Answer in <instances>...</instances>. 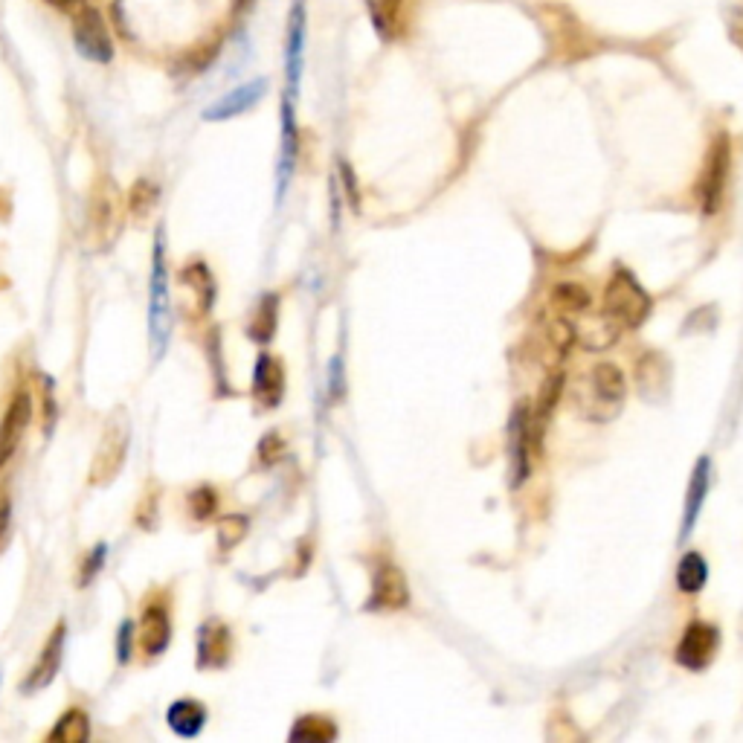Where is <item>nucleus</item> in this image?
I'll use <instances>...</instances> for the list:
<instances>
[{
	"mask_svg": "<svg viewBox=\"0 0 743 743\" xmlns=\"http://www.w3.org/2000/svg\"><path fill=\"white\" fill-rule=\"evenodd\" d=\"M149 334L154 352L163 355L172 334V297H169V268L163 253V236L157 233L154 241V259H151V285H149Z\"/></svg>",
	"mask_w": 743,
	"mask_h": 743,
	"instance_id": "obj_1",
	"label": "nucleus"
},
{
	"mask_svg": "<svg viewBox=\"0 0 743 743\" xmlns=\"http://www.w3.org/2000/svg\"><path fill=\"white\" fill-rule=\"evenodd\" d=\"M604 314L616 320L619 326H642L651 314V297L642 291V285L633 279V273L616 270L607 291H604Z\"/></svg>",
	"mask_w": 743,
	"mask_h": 743,
	"instance_id": "obj_2",
	"label": "nucleus"
},
{
	"mask_svg": "<svg viewBox=\"0 0 743 743\" xmlns=\"http://www.w3.org/2000/svg\"><path fill=\"white\" fill-rule=\"evenodd\" d=\"M305 47H308V0H291L285 18V99L297 102L305 73Z\"/></svg>",
	"mask_w": 743,
	"mask_h": 743,
	"instance_id": "obj_3",
	"label": "nucleus"
},
{
	"mask_svg": "<svg viewBox=\"0 0 743 743\" xmlns=\"http://www.w3.org/2000/svg\"><path fill=\"white\" fill-rule=\"evenodd\" d=\"M70 21H73V47L82 59L93 61V64H111L114 61V38H111V30H108L99 9L82 3L70 15Z\"/></svg>",
	"mask_w": 743,
	"mask_h": 743,
	"instance_id": "obj_4",
	"label": "nucleus"
},
{
	"mask_svg": "<svg viewBox=\"0 0 743 743\" xmlns=\"http://www.w3.org/2000/svg\"><path fill=\"white\" fill-rule=\"evenodd\" d=\"M122 198L114 189L111 180L99 183L93 198H90V209H88V230L90 236L96 238L99 247L111 244L119 233V224H122Z\"/></svg>",
	"mask_w": 743,
	"mask_h": 743,
	"instance_id": "obj_5",
	"label": "nucleus"
},
{
	"mask_svg": "<svg viewBox=\"0 0 743 743\" xmlns=\"http://www.w3.org/2000/svg\"><path fill=\"white\" fill-rule=\"evenodd\" d=\"M720 648V630L706 622H691L677 645V662L688 671H703Z\"/></svg>",
	"mask_w": 743,
	"mask_h": 743,
	"instance_id": "obj_6",
	"label": "nucleus"
},
{
	"mask_svg": "<svg viewBox=\"0 0 743 743\" xmlns=\"http://www.w3.org/2000/svg\"><path fill=\"white\" fill-rule=\"evenodd\" d=\"M410 604V587L407 575L395 564H381L372 575V593L366 607L369 610H401Z\"/></svg>",
	"mask_w": 743,
	"mask_h": 743,
	"instance_id": "obj_7",
	"label": "nucleus"
},
{
	"mask_svg": "<svg viewBox=\"0 0 743 743\" xmlns=\"http://www.w3.org/2000/svg\"><path fill=\"white\" fill-rule=\"evenodd\" d=\"M268 96V79H250V82H241L238 88L230 93H224L221 99H215L204 111L207 122H224V119L241 117L247 111H253L262 99Z\"/></svg>",
	"mask_w": 743,
	"mask_h": 743,
	"instance_id": "obj_8",
	"label": "nucleus"
},
{
	"mask_svg": "<svg viewBox=\"0 0 743 743\" xmlns=\"http://www.w3.org/2000/svg\"><path fill=\"white\" fill-rule=\"evenodd\" d=\"M32 421V398L27 392H15V398L9 401L3 421H0V468L15 456V450L21 445L27 427Z\"/></svg>",
	"mask_w": 743,
	"mask_h": 743,
	"instance_id": "obj_9",
	"label": "nucleus"
},
{
	"mask_svg": "<svg viewBox=\"0 0 743 743\" xmlns=\"http://www.w3.org/2000/svg\"><path fill=\"white\" fill-rule=\"evenodd\" d=\"M726 178H729V143H726V137H717V143L709 151V160H706L703 180H700V201H703L706 212H717V207H720Z\"/></svg>",
	"mask_w": 743,
	"mask_h": 743,
	"instance_id": "obj_10",
	"label": "nucleus"
},
{
	"mask_svg": "<svg viewBox=\"0 0 743 743\" xmlns=\"http://www.w3.org/2000/svg\"><path fill=\"white\" fill-rule=\"evenodd\" d=\"M297 102L282 96V143H279V195L288 189L294 166H297L299 134H297Z\"/></svg>",
	"mask_w": 743,
	"mask_h": 743,
	"instance_id": "obj_11",
	"label": "nucleus"
},
{
	"mask_svg": "<svg viewBox=\"0 0 743 743\" xmlns=\"http://www.w3.org/2000/svg\"><path fill=\"white\" fill-rule=\"evenodd\" d=\"M590 384L595 389V401L604 404V413L607 416H613L622 407V401H625L627 395L625 372L616 363H598L593 369Z\"/></svg>",
	"mask_w": 743,
	"mask_h": 743,
	"instance_id": "obj_12",
	"label": "nucleus"
},
{
	"mask_svg": "<svg viewBox=\"0 0 743 743\" xmlns=\"http://www.w3.org/2000/svg\"><path fill=\"white\" fill-rule=\"evenodd\" d=\"M282 392H285V369H282V363L273 355H259L256 369H253V395L262 404L276 407L282 401Z\"/></svg>",
	"mask_w": 743,
	"mask_h": 743,
	"instance_id": "obj_13",
	"label": "nucleus"
},
{
	"mask_svg": "<svg viewBox=\"0 0 743 743\" xmlns=\"http://www.w3.org/2000/svg\"><path fill=\"white\" fill-rule=\"evenodd\" d=\"M61 648H64V625L56 627L53 636L47 639V645L41 651V659L32 665L30 677L24 680V691H38V688H47V685L53 683V677L59 674Z\"/></svg>",
	"mask_w": 743,
	"mask_h": 743,
	"instance_id": "obj_14",
	"label": "nucleus"
},
{
	"mask_svg": "<svg viewBox=\"0 0 743 743\" xmlns=\"http://www.w3.org/2000/svg\"><path fill=\"white\" fill-rule=\"evenodd\" d=\"M369 12V24L381 41L398 38L404 30V0H363Z\"/></svg>",
	"mask_w": 743,
	"mask_h": 743,
	"instance_id": "obj_15",
	"label": "nucleus"
},
{
	"mask_svg": "<svg viewBox=\"0 0 743 743\" xmlns=\"http://www.w3.org/2000/svg\"><path fill=\"white\" fill-rule=\"evenodd\" d=\"M230 656V633L227 627L218 625V622H209L201 627V636H198V665L201 668H218L224 665Z\"/></svg>",
	"mask_w": 743,
	"mask_h": 743,
	"instance_id": "obj_16",
	"label": "nucleus"
},
{
	"mask_svg": "<svg viewBox=\"0 0 743 743\" xmlns=\"http://www.w3.org/2000/svg\"><path fill=\"white\" fill-rule=\"evenodd\" d=\"M166 720H169V729L175 735H180V738H195L204 729V723H207V709L198 700H178L175 706H169Z\"/></svg>",
	"mask_w": 743,
	"mask_h": 743,
	"instance_id": "obj_17",
	"label": "nucleus"
},
{
	"mask_svg": "<svg viewBox=\"0 0 743 743\" xmlns=\"http://www.w3.org/2000/svg\"><path fill=\"white\" fill-rule=\"evenodd\" d=\"M169 639H172L169 613H166V607L154 604V607L146 610V616H143V648H146V654L160 656L166 651Z\"/></svg>",
	"mask_w": 743,
	"mask_h": 743,
	"instance_id": "obj_18",
	"label": "nucleus"
},
{
	"mask_svg": "<svg viewBox=\"0 0 743 743\" xmlns=\"http://www.w3.org/2000/svg\"><path fill=\"white\" fill-rule=\"evenodd\" d=\"M709 459H700L694 474H691V485H688V500H685V523H683V535H688L700 517V508H703V500L709 494Z\"/></svg>",
	"mask_w": 743,
	"mask_h": 743,
	"instance_id": "obj_19",
	"label": "nucleus"
},
{
	"mask_svg": "<svg viewBox=\"0 0 743 743\" xmlns=\"http://www.w3.org/2000/svg\"><path fill=\"white\" fill-rule=\"evenodd\" d=\"M180 279H183V285L192 288L195 305H198V317H204L209 308H212V299H215V282H212V276H209L207 265L192 262L189 268L180 273Z\"/></svg>",
	"mask_w": 743,
	"mask_h": 743,
	"instance_id": "obj_20",
	"label": "nucleus"
},
{
	"mask_svg": "<svg viewBox=\"0 0 743 743\" xmlns=\"http://www.w3.org/2000/svg\"><path fill=\"white\" fill-rule=\"evenodd\" d=\"M706 578H709V566L703 561V555L688 552L677 566V587L683 593H700L706 587Z\"/></svg>",
	"mask_w": 743,
	"mask_h": 743,
	"instance_id": "obj_21",
	"label": "nucleus"
},
{
	"mask_svg": "<svg viewBox=\"0 0 743 743\" xmlns=\"http://www.w3.org/2000/svg\"><path fill=\"white\" fill-rule=\"evenodd\" d=\"M276 317H279V299L270 294V297L262 299L256 317L250 320L247 334H250L256 343H270V337H273V331H276Z\"/></svg>",
	"mask_w": 743,
	"mask_h": 743,
	"instance_id": "obj_22",
	"label": "nucleus"
},
{
	"mask_svg": "<svg viewBox=\"0 0 743 743\" xmlns=\"http://www.w3.org/2000/svg\"><path fill=\"white\" fill-rule=\"evenodd\" d=\"M85 738H88V714L79 709H70L50 732V741L61 743H82Z\"/></svg>",
	"mask_w": 743,
	"mask_h": 743,
	"instance_id": "obj_23",
	"label": "nucleus"
},
{
	"mask_svg": "<svg viewBox=\"0 0 743 743\" xmlns=\"http://www.w3.org/2000/svg\"><path fill=\"white\" fill-rule=\"evenodd\" d=\"M334 735L337 729L331 726L328 717H302L291 732L294 741H331Z\"/></svg>",
	"mask_w": 743,
	"mask_h": 743,
	"instance_id": "obj_24",
	"label": "nucleus"
},
{
	"mask_svg": "<svg viewBox=\"0 0 743 743\" xmlns=\"http://www.w3.org/2000/svg\"><path fill=\"white\" fill-rule=\"evenodd\" d=\"M511 436H514V465H517V479L529 474V456H526V447H529V430H526V416L523 410H517V416L511 421Z\"/></svg>",
	"mask_w": 743,
	"mask_h": 743,
	"instance_id": "obj_25",
	"label": "nucleus"
},
{
	"mask_svg": "<svg viewBox=\"0 0 743 743\" xmlns=\"http://www.w3.org/2000/svg\"><path fill=\"white\" fill-rule=\"evenodd\" d=\"M157 204V186L149 183V180H137L134 186H131V192H128V209H131V215L134 218H143V215H149L151 209Z\"/></svg>",
	"mask_w": 743,
	"mask_h": 743,
	"instance_id": "obj_26",
	"label": "nucleus"
},
{
	"mask_svg": "<svg viewBox=\"0 0 743 743\" xmlns=\"http://www.w3.org/2000/svg\"><path fill=\"white\" fill-rule=\"evenodd\" d=\"M552 299H555V305L564 308V311H587V308H590V294H587L581 285H575V282H561V285L552 291Z\"/></svg>",
	"mask_w": 743,
	"mask_h": 743,
	"instance_id": "obj_27",
	"label": "nucleus"
},
{
	"mask_svg": "<svg viewBox=\"0 0 743 743\" xmlns=\"http://www.w3.org/2000/svg\"><path fill=\"white\" fill-rule=\"evenodd\" d=\"M244 529H247V520L244 517H236V514L224 517L221 520V546L224 549H233L238 540L244 537Z\"/></svg>",
	"mask_w": 743,
	"mask_h": 743,
	"instance_id": "obj_28",
	"label": "nucleus"
},
{
	"mask_svg": "<svg viewBox=\"0 0 743 743\" xmlns=\"http://www.w3.org/2000/svg\"><path fill=\"white\" fill-rule=\"evenodd\" d=\"M218 506V500H215V494L209 491V488H198L192 497H189V508H192V517H198V520H207L209 514L215 511Z\"/></svg>",
	"mask_w": 743,
	"mask_h": 743,
	"instance_id": "obj_29",
	"label": "nucleus"
},
{
	"mask_svg": "<svg viewBox=\"0 0 743 743\" xmlns=\"http://www.w3.org/2000/svg\"><path fill=\"white\" fill-rule=\"evenodd\" d=\"M131 656V622H125L119 630V662H125Z\"/></svg>",
	"mask_w": 743,
	"mask_h": 743,
	"instance_id": "obj_30",
	"label": "nucleus"
},
{
	"mask_svg": "<svg viewBox=\"0 0 743 743\" xmlns=\"http://www.w3.org/2000/svg\"><path fill=\"white\" fill-rule=\"evenodd\" d=\"M47 3H50L53 9H59V12H67V15H73V12H76V9H79V6H82L85 0H47Z\"/></svg>",
	"mask_w": 743,
	"mask_h": 743,
	"instance_id": "obj_31",
	"label": "nucleus"
}]
</instances>
